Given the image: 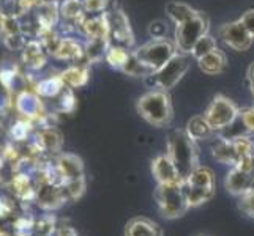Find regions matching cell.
Listing matches in <instances>:
<instances>
[{
    "label": "cell",
    "mask_w": 254,
    "mask_h": 236,
    "mask_svg": "<svg viewBox=\"0 0 254 236\" xmlns=\"http://www.w3.org/2000/svg\"><path fill=\"white\" fill-rule=\"evenodd\" d=\"M38 146L46 153H59L62 150V134L54 128H45L37 134Z\"/></svg>",
    "instance_id": "cell-23"
},
{
    "label": "cell",
    "mask_w": 254,
    "mask_h": 236,
    "mask_svg": "<svg viewBox=\"0 0 254 236\" xmlns=\"http://www.w3.org/2000/svg\"><path fill=\"white\" fill-rule=\"evenodd\" d=\"M85 13L90 14H101L106 11L109 6V0H82Z\"/></svg>",
    "instance_id": "cell-33"
},
{
    "label": "cell",
    "mask_w": 254,
    "mask_h": 236,
    "mask_svg": "<svg viewBox=\"0 0 254 236\" xmlns=\"http://www.w3.org/2000/svg\"><path fill=\"white\" fill-rule=\"evenodd\" d=\"M45 0H19V6H21V11H29L32 8H37L40 3H43Z\"/></svg>",
    "instance_id": "cell-40"
},
{
    "label": "cell",
    "mask_w": 254,
    "mask_h": 236,
    "mask_svg": "<svg viewBox=\"0 0 254 236\" xmlns=\"http://www.w3.org/2000/svg\"><path fill=\"white\" fill-rule=\"evenodd\" d=\"M153 198L158 205L160 214L168 221L179 219V217L185 216L190 209L183 181L171 183V185H156Z\"/></svg>",
    "instance_id": "cell-3"
},
{
    "label": "cell",
    "mask_w": 254,
    "mask_h": 236,
    "mask_svg": "<svg viewBox=\"0 0 254 236\" xmlns=\"http://www.w3.org/2000/svg\"><path fill=\"white\" fill-rule=\"evenodd\" d=\"M152 175L156 180V185H171V183L183 181L172 159L166 153L156 156L152 161Z\"/></svg>",
    "instance_id": "cell-12"
},
{
    "label": "cell",
    "mask_w": 254,
    "mask_h": 236,
    "mask_svg": "<svg viewBox=\"0 0 254 236\" xmlns=\"http://www.w3.org/2000/svg\"><path fill=\"white\" fill-rule=\"evenodd\" d=\"M56 169L62 178V185L66 181L84 177V162L79 156L71 153H62L57 157Z\"/></svg>",
    "instance_id": "cell-13"
},
{
    "label": "cell",
    "mask_w": 254,
    "mask_h": 236,
    "mask_svg": "<svg viewBox=\"0 0 254 236\" xmlns=\"http://www.w3.org/2000/svg\"><path fill=\"white\" fill-rule=\"evenodd\" d=\"M60 16L68 22L81 25L82 19L85 17L82 0H65V2H62V5H60Z\"/></svg>",
    "instance_id": "cell-24"
},
{
    "label": "cell",
    "mask_w": 254,
    "mask_h": 236,
    "mask_svg": "<svg viewBox=\"0 0 254 236\" xmlns=\"http://www.w3.org/2000/svg\"><path fill=\"white\" fill-rule=\"evenodd\" d=\"M52 57L59 60H66V62H76V60L85 57V49L74 38H62Z\"/></svg>",
    "instance_id": "cell-19"
},
{
    "label": "cell",
    "mask_w": 254,
    "mask_h": 236,
    "mask_svg": "<svg viewBox=\"0 0 254 236\" xmlns=\"http://www.w3.org/2000/svg\"><path fill=\"white\" fill-rule=\"evenodd\" d=\"M240 22L245 25V29H247L250 32V35L254 38V8H251V10L245 11L240 17Z\"/></svg>",
    "instance_id": "cell-39"
},
{
    "label": "cell",
    "mask_w": 254,
    "mask_h": 236,
    "mask_svg": "<svg viewBox=\"0 0 254 236\" xmlns=\"http://www.w3.org/2000/svg\"><path fill=\"white\" fill-rule=\"evenodd\" d=\"M136 110L148 125L155 128L169 126L174 118L171 96L161 89H153L142 94L136 102Z\"/></svg>",
    "instance_id": "cell-2"
},
{
    "label": "cell",
    "mask_w": 254,
    "mask_h": 236,
    "mask_svg": "<svg viewBox=\"0 0 254 236\" xmlns=\"http://www.w3.org/2000/svg\"><path fill=\"white\" fill-rule=\"evenodd\" d=\"M240 115V109L237 104L226 98L224 94H216L208 104V107L204 113L207 121L215 129V133H221L227 128H231Z\"/></svg>",
    "instance_id": "cell-6"
},
{
    "label": "cell",
    "mask_w": 254,
    "mask_h": 236,
    "mask_svg": "<svg viewBox=\"0 0 254 236\" xmlns=\"http://www.w3.org/2000/svg\"><path fill=\"white\" fill-rule=\"evenodd\" d=\"M131 52L127 49V47H122V46H114L111 45L108 52H106V62L112 66V68H116V69H120L122 71V68L125 66L127 63V60L129 57Z\"/></svg>",
    "instance_id": "cell-29"
},
{
    "label": "cell",
    "mask_w": 254,
    "mask_h": 236,
    "mask_svg": "<svg viewBox=\"0 0 254 236\" xmlns=\"http://www.w3.org/2000/svg\"><path fill=\"white\" fill-rule=\"evenodd\" d=\"M108 14L109 21V41L114 46L129 49L134 45V37L129 27V21L122 10H112Z\"/></svg>",
    "instance_id": "cell-10"
},
{
    "label": "cell",
    "mask_w": 254,
    "mask_h": 236,
    "mask_svg": "<svg viewBox=\"0 0 254 236\" xmlns=\"http://www.w3.org/2000/svg\"><path fill=\"white\" fill-rule=\"evenodd\" d=\"M166 154L172 159L182 180L188 178L191 172L200 165L197 143L185 129H175L169 134Z\"/></svg>",
    "instance_id": "cell-1"
},
{
    "label": "cell",
    "mask_w": 254,
    "mask_h": 236,
    "mask_svg": "<svg viewBox=\"0 0 254 236\" xmlns=\"http://www.w3.org/2000/svg\"><path fill=\"white\" fill-rule=\"evenodd\" d=\"M85 178L81 177V178H76V180H71V181H66L62 185L64 188V192H65V197L66 200H77L81 198L82 194L85 192Z\"/></svg>",
    "instance_id": "cell-30"
},
{
    "label": "cell",
    "mask_w": 254,
    "mask_h": 236,
    "mask_svg": "<svg viewBox=\"0 0 254 236\" xmlns=\"http://www.w3.org/2000/svg\"><path fill=\"white\" fill-rule=\"evenodd\" d=\"M239 209L243 214H247L248 217L254 219V190H251V192H248V194H245V195L240 197Z\"/></svg>",
    "instance_id": "cell-34"
},
{
    "label": "cell",
    "mask_w": 254,
    "mask_h": 236,
    "mask_svg": "<svg viewBox=\"0 0 254 236\" xmlns=\"http://www.w3.org/2000/svg\"><path fill=\"white\" fill-rule=\"evenodd\" d=\"M111 46L109 38H89L85 45V57L90 63L100 62L103 57H106V52Z\"/></svg>",
    "instance_id": "cell-25"
},
{
    "label": "cell",
    "mask_w": 254,
    "mask_h": 236,
    "mask_svg": "<svg viewBox=\"0 0 254 236\" xmlns=\"http://www.w3.org/2000/svg\"><path fill=\"white\" fill-rule=\"evenodd\" d=\"M56 236H79V235H77V232L73 229L71 225H62L57 229Z\"/></svg>",
    "instance_id": "cell-41"
},
{
    "label": "cell",
    "mask_w": 254,
    "mask_h": 236,
    "mask_svg": "<svg viewBox=\"0 0 254 236\" xmlns=\"http://www.w3.org/2000/svg\"><path fill=\"white\" fill-rule=\"evenodd\" d=\"M253 162H254V157H253Z\"/></svg>",
    "instance_id": "cell-45"
},
{
    "label": "cell",
    "mask_w": 254,
    "mask_h": 236,
    "mask_svg": "<svg viewBox=\"0 0 254 236\" xmlns=\"http://www.w3.org/2000/svg\"><path fill=\"white\" fill-rule=\"evenodd\" d=\"M183 188L190 208H197L215 197V173L205 165H197L188 178L183 180Z\"/></svg>",
    "instance_id": "cell-4"
},
{
    "label": "cell",
    "mask_w": 254,
    "mask_h": 236,
    "mask_svg": "<svg viewBox=\"0 0 254 236\" xmlns=\"http://www.w3.org/2000/svg\"><path fill=\"white\" fill-rule=\"evenodd\" d=\"M239 123L245 129V133L247 134H254V106L245 107L240 110Z\"/></svg>",
    "instance_id": "cell-32"
},
{
    "label": "cell",
    "mask_w": 254,
    "mask_h": 236,
    "mask_svg": "<svg viewBox=\"0 0 254 236\" xmlns=\"http://www.w3.org/2000/svg\"><path fill=\"white\" fill-rule=\"evenodd\" d=\"M248 84H250V90H251V94L254 96V62L250 65L248 68Z\"/></svg>",
    "instance_id": "cell-42"
},
{
    "label": "cell",
    "mask_w": 254,
    "mask_h": 236,
    "mask_svg": "<svg viewBox=\"0 0 254 236\" xmlns=\"http://www.w3.org/2000/svg\"><path fill=\"white\" fill-rule=\"evenodd\" d=\"M64 89H65V84L62 82L60 76H54V77H48L40 81L37 87H35V92H37L41 98H57Z\"/></svg>",
    "instance_id": "cell-26"
},
{
    "label": "cell",
    "mask_w": 254,
    "mask_h": 236,
    "mask_svg": "<svg viewBox=\"0 0 254 236\" xmlns=\"http://www.w3.org/2000/svg\"><path fill=\"white\" fill-rule=\"evenodd\" d=\"M166 32H168V29H166L164 22H161V21H155L150 24V27H148V33H150L152 40L166 38Z\"/></svg>",
    "instance_id": "cell-37"
},
{
    "label": "cell",
    "mask_w": 254,
    "mask_h": 236,
    "mask_svg": "<svg viewBox=\"0 0 254 236\" xmlns=\"http://www.w3.org/2000/svg\"><path fill=\"white\" fill-rule=\"evenodd\" d=\"M5 33V14L0 13V37Z\"/></svg>",
    "instance_id": "cell-43"
},
{
    "label": "cell",
    "mask_w": 254,
    "mask_h": 236,
    "mask_svg": "<svg viewBox=\"0 0 254 236\" xmlns=\"http://www.w3.org/2000/svg\"><path fill=\"white\" fill-rule=\"evenodd\" d=\"M29 131H30V126L27 121H17L11 128V137L14 141H24V139H27Z\"/></svg>",
    "instance_id": "cell-36"
},
{
    "label": "cell",
    "mask_w": 254,
    "mask_h": 236,
    "mask_svg": "<svg viewBox=\"0 0 254 236\" xmlns=\"http://www.w3.org/2000/svg\"><path fill=\"white\" fill-rule=\"evenodd\" d=\"M224 188L229 194L242 197L254 190V162L247 161L231 167L224 180Z\"/></svg>",
    "instance_id": "cell-9"
},
{
    "label": "cell",
    "mask_w": 254,
    "mask_h": 236,
    "mask_svg": "<svg viewBox=\"0 0 254 236\" xmlns=\"http://www.w3.org/2000/svg\"><path fill=\"white\" fill-rule=\"evenodd\" d=\"M199 236H205V235H199Z\"/></svg>",
    "instance_id": "cell-44"
},
{
    "label": "cell",
    "mask_w": 254,
    "mask_h": 236,
    "mask_svg": "<svg viewBox=\"0 0 254 236\" xmlns=\"http://www.w3.org/2000/svg\"><path fill=\"white\" fill-rule=\"evenodd\" d=\"M199 69L207 76H218L223 74L227 69V58L224 55V52L220 49L212 50L210 54L204 55L202 58L197 60Z\"/></svg>",
    "instance_id": "cell-16"
},
{
    "label": "cell",
    "mask_w": 254,
    "mask_h": 236,
    "mask_svg": "<svg viewBox=\"0 0 254 236\" xmlns=\"http://www.w3.org/2000/svg\"><path fill=\"white\" fill-rule=\"evenodd\" d=\"M185 131L190 134V137H192L194 141H207V139H212L216 133L215 129L210 126V123L207 121V118L204 115H196L188 120Z\"/></svg>",
    "instance_id": "cell-22"
},
{
    "label": "cell",
    "mask_w": 254,
    "mask_h": 236,
    "mask_svg": "<svg viewBox=\"0 0 254 236\" xmlns=\"http://www.w3.org/2000/svg\"><path fill=\"white\" fill-rule=\"evenodd\" d=\"M218 35H220V38L223 40L226 46H229L231 49L239 52L248 50L254 40L250 35V32L245 29V25L240 22V19L221 25L220 30H218Z\"/></svg>",
    "instance_id": "cell-11"
},
{
    "label": "cell",
    "mask_w": 254,
    "mask_h": 236,
    "mask_svg": "<svg viewBox=\"0 0 254 236\" xmlns=\"http://www.w3.org/2000/svg\"><path fill=\"white\" fill-rule=\"evenodd\" d=\"M188 68H190L188 54L177 52L168 63L161 66L158 71L150 77L153 79V84L158 87V89L169 92L171 89H174V87L179 84L180 79L185 76Z\"/></svg>",
    "instance_id": "cell-8"
},
{
    "label": "cell",
    "mask_w": 254,
    "mask_h": 236,
    "mask_svg": "<svg viewBox=\"0 0 254 236\" xmlns=\"http://www.w3.org/2000/svg\"><path fill=\"white\" fill-rule=\"evenodd\" d=\"M208 32V17L197 11L196 16H192L191 19L177 24L175 29L174 43L177 46V50L182 54H191L192 47L196 46V43L207 35Z\"/></svg>",
    "instance_id": "cell-5"
},
{
    "label": "cell",
    "mask_w": 254,
    "mask_h": 236,
    "mask_svg": "<svg viewBox=\"0 0 254 236\" xmlns=\"http://www.w3.org/2000/svg\"><path fill=\"white\" fill-rule=\"evenodd\" d=\"M11 104V96H10V89L0 82V113H3Z\"/></svg>",
    "instance_id": "cell-38"
},
{
    "label": "cell",
    "mask_w": 254,
    "mask_h": 236,
    "mask_svg": "<svg viewBox=\"0 0 254 236\" xmlns=\"http://www.w3.org/2000/svg\"><path fill=\"white\" fill-rule=\"evenodd\" d=\"M14 107L22 117H25L27 120L40 118L41 110H43L41 96L37 92H27V90H25V92L17 94V98L14 101Z\"/></svg>",
    "instance_id": "cell-14"
},
{
    "label": "cell",
    "mask_w": 254,
    "mask_h": 236,
    "mask_svg": "<svg viewBox=\"0 0 254 236\" xmlns=\"http://www.w3.org/2000/svg\"><path fill=\"white\" fill-rule=\"evenodd\" d=\"M122 71L128 76H134V77H150L155 74V71L152 68H148L147 65H144L141 60H139L134 54V50L131 52L125 66L122 68Z\"/></svg>",
    "instance_id": "cell-28"
},
{
    "label": "cell",
    "mask_w": 254,
    "mask_h": 236,
    "mask_svg": "<svg viewBox=\"0 0 254 236\" xmlns=\"http://www.w3.org/2000/svg\"><path fill=\"white\" fill-rule=\"evenodd\" d=\"M212 154L220 164L231 165V167L239 164V156L237 151H235L232 139H226V137L218 139L215 145L212 146Z\"/></svg>",
    "instance_id": "cell-18"
},
{
    "label": "cell",
    "mask_w": 254,
    "mask_h": 236,
    "mask_svg": "<svg viewBox=\"0 0 254 236\" xmlns=\"http://www.w3.org/2000/svg\"><path fill=\"white\" fill-rule=\"evenodd\" d=\"M166 13H168V16L175 24H182L197 14L194 8H191L190 5L182 3V2H169L166 5Z\"/></svg>",
    "instance_id": "cell-27"
},
{
    "label": "cell",
    "mask_w": 254,
    "mask_h": 236,
    "mask_svg": "<svg viewBox=\"0 0 254 236\" xmlns=\"http://www.w3.org/2000/svg\"><path fill=\"white\" fill-rule=\"evenodd\" d=\"M177 52L179 50H177V46H175L174 41H171L168 38H160V40L148 41L147 45L136 49L134 54L144 65L152 68L156 73L161 66L168 63Z\"/></svg>",
    "instance_id": "cell-7"
},
{
    "label": "cell",
    "mask_w": 254,
    "mask_h": 236,
    "mask_svg": "<svg viewBox=\"0 0 254 236\" xmlns=\"http://www.w3.org/2000/svg\"><path fill=\"white\" fill-rule=\"evenodd\" d=\"M5 46L10 50H22L24 46L27 45V41L22 38V33H11V35H3Z\"/></svg>",
    "instance_id": "cell-35"
},
{
    "label": "cell",
    "mask_w": 254,
    "mask_h": 236,
    "mask_svg": "<svg viewBox=\"0 0 254 236\" xmlns=\"http://www.w3.org/2000/svg\"><path fill=\"white\" fill-rule=\"evenodd\" d=\"M59 16H60V6L54 0H45L43 3H40L37 6V22L40 32L54 29V25L59 21Z\"/></svg>",
    "instance_id": "cell-17"
},
{
    "label": "cell",
    "mask_w": 254,
    "mask_h": 236,
    "mask_svg": "<svg viewBox=\"0 0 254 236\" xmlns=\"http://www.w3.org/2000/svg\"><path fill=\"white\" fill-rule=\"evenodd\" d=\"M62 82L68 89H79L85 85L90 77V69L87 65H73L59 74Z\"/></svg>",
    "instance_id": "cell-21"
},
{
    "label": "cell",
    "mask_w": 254,
    "mask_h": 236,
    "mask_svg": "<svg viewBox=\"0 0 254 236\" xmlns=\"http://www.w3.org/2000/svg\"><path fill=\"white\" fill-rule=\"evenodd\" d=\"M216 47H218L216 46V40L212 37V35L207 33L196 43V46L192 47V50H191V55L194 57L196 60H199V58H202L204 55L210 54L212 50H215Z\"/></svg>",
    "instance_id": "cell-31"
},
{
    "label": "cell",
    "mask_w": 254,
    "mask_h": 236,
    "mask_svg": "<svg viewBox=\"0 0 254 236\" xmlns=\"http://www.w3.org/2000/svg\"><path fill=\"white\" fill-rule=\"evenodd\" d=\"M125 236H163V229L148 217L137 216L127 222Z\"/></svg>",
    "instance_id": "cell-15"
},
{
    "label": "cell",
    "mask_w": 254,
    "mask_h": 236,
    "mask_svg": "<svg viewBox=\"0 0 254 236\" xmlns=\"http://www.w3.org/2000/svg\"><path fill=\"white\" fill-rule=\"evenodd\" d=\"M45 46L41 41H29L22 49V60L30 69H41L46 65Z\"/></svg>",
    "instance_id": "cell-20"
}]
</instances>
